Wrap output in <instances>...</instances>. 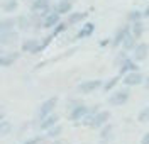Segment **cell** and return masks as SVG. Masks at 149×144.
<instances>
[{
  "instance_id": "83f0119b",
  "label": "cell",
  "mask_w": 149,
  "mask_h": 144,
  "mask_svg": "<svg viewBox=\"0 0 149 144\" xmlns=\"http://www.w3.org/2000/svg\"><path fill=\"white\" fill-rule=\"evenodd\" d=\"M125 20L129 22V24H132V22H137V20H144V15H142V10H129L127 12V15H125Z\"/></svg>"
},
{
  "instance_id": "cb8c5ba5",
  "label": "cell",
  "mask_w": 149,
  "mask_h": 144,
  "mask_svg": "<svg viewBox=\"0 0 149 144\" xmlns=\"http://www.w3.org/2000/svg\"><path fill=\"white\" fill-rule=\"evenodd\" d=\"M15 27H17L15 17H5V19H0V32H9V31H14Z\"/></svg>"
},
{
  "instance_id": "7c38bea8",
  "label": "cell",
  "mask_w": 149,
  "mask_h": 144,
  "mask_svg": "<svg viewBox=\"0 0 149 144\" xmlns=\"http://www.w3.org/2000/svg\"><path fill=\"white\" fill-rule=\"evenodd\" d=\"M19 42V32L9 31V32H0V46H14Z\"/></svg>"
},
{
  "instance_id": "7a4b0ae2",
  "label": "cell",
  "mask_w": 149,
  "mask_h": 144,
  "mask_svg": "<svg viewBox=\"0 0 149 144\" xmlns=\"http://www.w3.org/2000/svg\"><path fill=\"white\" fill-rule=\"evenodd\" d=\"M144 80H146V75L141 70H136V71H129L122 77V85L134 88V86H141L144 83Z\"/></svg>"
},
{
  "instance_id": "8d00e7d4",
  "label": "cell",
  "mask_w": 149,
  "mask_h": 144,
  "mask_svg": "<svg viewBox=\"0 0 149 144\" xmlns=\"http://www.w3.org/2000/svg\"><path fill=\"white\" fill-rule=\"evenodd\" d=\"M3 119H5V109H3V107L0 105V122H2Z\"/></svg>"
},
{
  "instance_id": "ac0fdd59",
  "label": "cell",
  "mask_w": 149,
  "mask_h": 144,
  "mask_svg": "<svg viewBox=\"0 0 149 144\" xmlns=\"http://www.w3.org/2000/svg\"><path fill=\"white\" fill-rule=\"evenodd\" d=\"M73 5H74V0H58V3L54 5V10L59 12L61 15H68L70 12H73Z\"/></svg>"
},
{
  "instance_id": "d4e9b609",
  "label": "cell",
  "mask_w": 149,
  "mask_h": 144,
  "mask_svg": "<svg viewBox=\"0 0 149 144\" xmlns=\"http://www.w3.org/2000/svg\"><path fill=\"white\" fill-rule=\"evenodd\" d=\"M129 58H130V53H127V51L120 49V51H119V54L113 58V68H115V70H119V68H120L122 65L129 59Z\"/></svg>"
},
{
  "instance_id": "7402d4cb",
  "label": "cell",
  "mask_w": 149,
  "mask_h": 144,
  "mask_svg": "<svg viewBox=\"0 0 149 144\" xmlns=\"http://www.w3.org/2000/svg\"><path fill=\"white\" fill-rule=\"evenodd\" d=\"M93 32H95V24H93V22H88V24L81 26V29L78 31V34L74 36V39H85V38H90Z\"/></svg>"
},
{
  "instance_id": "ab89813d",
  "label": "cell",
  "mask_w": 149,
  "mask_h": 144,
  "mask_svg": "<svg viewBox=\"0 0 149 144\" xmlns=\"http://www.w3.org/2000/svg\"><path fill=\"white\" fill-rule=\"evenodd\" d=\"M51 144H65V143H63L61 139H53V143H51Z\"/></svg>"
},
{
  "instance_id": "6da1fadb",
  "label": "cell",
  "mask_w": 149,
  "mask_h": 144,
  "mask_svg": "<svg viewBox=\"0 0 149 144\" xmlns=\"http://www.w3.org/2000/svg\"><path fill=\"white\" fill-rule=\"evenodd\" d=\"M129 100H130V88L129 86H124V88L110 92V95L107 98V104L110 107H122V105H125Z\"/></svg>"
},
{
  "instance_id": "4dcf8cb0",
  "label": "cell",
  "mask_w": 149,
  "mask_h": 144,
  "mask_svg": "<svg viewBox=\"0 0 149 144\" xmlns=\"http://www.w3.org/2000/svg\"><path fill=\"white\" fill-rule=\"evenodd\" d=\"M137 122H141V124H148L149 122V109L148 107H144L142 110H139V114H137Z\"/></svg>"
},
{
  "instance_id": "74e56055",
  "label": "cell",
  "mask_w": 149,
  "mask_h": 144,
  "mask_svg": "<svg viewBox=\"0 0 149 144\" xmlns=\"http://www.w3.org/2000/svg\"><path fill=\"white\" fill-rule=\"evenodd\" d=\"M142 15H144V19H149V5L142 10Z\"/></svg>"
},
{
  "instance_id": "5b68a950",
  "label": "cell",
  "mask_w": 149,
  "mask_h": 144,
  "mask_svg": "<svg viewBox=\"0 0 149 144\" xmlns=\"http://www.w3.org/2000/svg\"><path fill=\"white\" fill-rule=\"evenodd\" d=\"M86 114H88V105L80 104V105H76L74 109L70 110V114H68V120H71L74 125H81V120L85 119V115Z\"/></svg>"
},
{
  "instance_id": "1f68e13d",
  "label": "cell",
  "mask_w": 149,
  "mask_h": 144,
  "mask_svg": "<svg viewBox=\"0 0 149 144\" xmlns=\"http://www.w3.org/2000/svg\"><path fill=\"white\" fill-rule=\"evenodd\" d=\"M68 27H70V26L66 24V20H65V22H59V24H58V26H56L54 29H53V36H58V34L65 32V31H66Z\"/></svg>"
},
{
  "instance_id": "9c48e42d",
  "label": "cell",
  "mask_w": 149,
  "mask_h": 144,
  "mask_svg": "<svg viewBox=\"0 0 149 144\" xmlns=\"http://www.w3.org/2000/svg\"><path fill=\"white\" fill-rule=\"evenodd\" d=\"M20 49L24 53H41L42 51V46H41V39H34V38H29V39H24L22 44H20Z\"/></svg>"
},
{
  "instance_id": "603a6c76",
  "label": "cell",
  "mask_w": 149,
  "mask_h": 144,
  "mask_svg": "<svg viewBox=\"0 0 149 144\" xmlns=\"http://www.w3.org/2000/svg\"><path fill=\"white\" fill-rule=\"evenodd\" d=\"M137 42H139V39H136L132 34H127V38L124 39V42L120 44V49L127 51V53H132L136 49V46H137Z\"/></svg>"
},
{
  "instance_id": "3957f363",
  "label": "cell",
  "mask_w": 149,
  "mask_h": 144,
  "mask_svg": "<svg viewBox=\"0 0 149 144\" xmlns=\"http://www.w3.org/2000/svg\"><path fill=\"white\" fill-rule=\"evenodd\" d=\"M58 100H59L58 97H49L47 100H44V102L39 105V109H37V115H36L37 119H39V120H42L46 115L53 114V112H54V109L58 107Z\"/></svg>"
},
{
  "instance_id": "ffe728a7",
  "label": "cell",
  "mask_w": 149,
  "mask_h": 144,
  "mask_svg": "<svg viewBox=\"0 0 149 144\" xmlns=\"http://www.w3.org/2000/svg\"><path fill=\"white\" fill-rule=\"evenodd\" d=\"M15 22H17V31H20V32H27V31L32 29L29 14H20V15H17L15 17Z\"/></svg>"
},
{
  "instance_id": "30bf717a",
  "label": "cell",
  "mask_w": 149,
  "mask_h": 144,
  "mask_svg": "<svg viewBox=\"0 0 149 144\" xmlns=\"http://www.w3.org/2000/svg\"><path fill=\"white\" fill-rule=\"evenodd\" d=\"M100 131V134H98V139H100V143L102 144H109L113 139V132H115V125L112 124V122H107V124L100 127L98 129Z\"/></svg>"
},
{
  "instance_id": "f546056e",
  "label": "cell",
  "mask_w": 149,
  "mask_h": 144,
  "mask_svg": "<svg viewBox=\"0 0 149 144\" xmlns=\"http://www.w3.org/2000/svg\"><path fill=\"white\" fill-rule=\"evenodd\" d=\"M10 131H12V124L9 120H2L0 122V137H5L7 134H10Z\"/></svg>"
},
{
  "instance_id": "d6a6232c",
  "label": "cell",
  "mask_w": 149,
  "mask_h": 144,
  "mask_svg": "<svg viewBox=\"0 0 149 144\" xmlns=\"http://www.w3.org/2000/svg\"><path fill=\"white\" fill-rule=\"evenodd\" d=\"M80 104H83L80 98H68V102H66V107H68V110H71V109H74L76 105H80Z\"/></svg>"
},
{
  "instance_id": "2e32d148",
  "label": "cell",
  "mask_w": 149,
  "mask_h": 144,
  "mask_svg": "<svg viewBox=\"0 0 149 144\" xmlns=\"http://www.w3.org/2000/svg\"><path fill=\"white\" fill-rule=\"evenodd\" d=\"M29 19H31V26H32V31H41L44 29V15L41 12H31L29 14Z\"/></svg>"
},
{
  "instance_id": "60d3db41",
  "label": "cell",
  "mask_w": 149,
  "mask_h": 144,
  "mask_svg": "<svg viewBox=\"0 0 149 144\" xmlns=\"http://www.w3.org/2000/svg\"><path fill=\"white\" fill-rule=\"evenodd\" d=\"M0 53H2V46H0Z\"/></svg>"
},
{
  "instance_id": "8fae6325",
  "label": "cell",
  "mask_w": 149,
  "mask_h": 144,
  "mask_svg": "<svg viewBox=\"0 0 149 144\" xmlns=\"http://www.w3.org/2000/svg\"><path fill=\"white\" fill-rule=\"evenodd\" d=\"M59 22H61V14L56 12L54 7H53V10H49L44 15V29H54Z\"/></svg>"
},
{
  "instance_id": "9a60e30c",
  "label": "cell",
  "mask_w": 149,
  "mask_h": 144,
  "mask_svg": "<svg viewBox=\"0 0 149 144\" xmlns=\"http://www.w3.org/2000/svg\"><path fill=\"white\" fill-rule=\"evenodd\" d=\"M58 120H59V115L54 114V112H53V114H49V115H46V117L41 120V124H39V131H44V132H46L47 129H51L53 125L59 124Z\"/></svg>"
},
{
  "instance_id": "4fadbf2b",
  "label": "cell",
  "mask_w": 149,
  "mask_h": 144,
  "mask_svg": "<svg viewBox=\"0 0 149 144\" xmlns=\"http://www.w3.org/2000/svg\"><path fill=\"white\" fill-rule=\"evenodd\" d=\"M49 10H53L51 0H32L31 2V12H41L42 15H46Z\"/></svg>"
},
{
  "instance_id": "484cf974",
  "label": "cell",
  "mask_w": 149,
  "mask_h": 144,
  "mask_svg": "<svg viewBox=\"0 0 149 144\" xmlns=\"http://www.w3.org/2000/svg\"><path fill=\"white\" fill-rule=\"evenodd\" d=\"M63 125L61 124H56V125H53L51 129H47L46 131V137L47 139H59L61 137V134H63Z\"/></svg>"
},
{
  "instance_id": "5bb4252c",
  "label": "cell",
  "mask_w": 149,
  "mask_h": 144,
  "mask_svg": "<svg viewBox=\"0 0 149 144\" xmlns=\"http://www.w3.org/2000/svg\"><path fill=\"white\" fill-rule=\"evenodd\" d=\"M119 83H122V75H119V73H117L115 77L105 80V81H103V85H102L103 93H110V92H113V90L117 88V85H119Z\"/></svg>"
},
{
  "instance_id": "f35d334b",
  "label": "cell",
  "mask_w": 149,
  "mask_h": 144,
  "mask_svg": "<svg viewBox=\"0 0 149 144\" xmlns=\"http://www.w3.org/2000/svg\"><path fill=\"white\" fill-rule=\"evenodd\" d=\"M142 86H144L146 90H149V75L146 77V80H144V83H142Z\"/></svg>"
},
{
  "instance_id": "d590c367",
  "label": "cell",
  "mask_w": 149,
  "mask_h": 144,
  "mask_svg": "<svg viewBox=\"0 0 149 144\" xmlns=\"http://www.w3.org/2000/svg\"><path fill=\"white\" fill-rule=\"evenodd\" d=\"M141 144H149V131L146 134L142 136V139H141Z\"/></svg>"
},
{
  "instance_id": "d6986e66",
  "label": "cell",
  "mask_w": 149,
  "mask_h": 144,
  "mask_svg": "<svg viewBox=\"0 0 149 144\" xmlns=\"http://www.w3.org/2000/svg\"><path fill=\"white\" fill-rule=\"evenodd\" d=\"M130 34L136 39H142L146 34V24L144 20H137V22H132L130 24Z\"/></svg>"
},
{
  "instance_id": "ba28073f",
  "label": "cell",
  "mask_w": 149,
  "mask_h": 144,
  "mask_svg": "<svg viewBox=\"0 0 149 144\" xmlns=\"http://www.w3.org/2000/svg\"><path fill=\"white\" fill-rule=\"evenodd\" d=\"M130 58L134 59V61H137V63H142V61H146L149 58V44L148 42H137V46L136 49L130 53Z\"/></svg>"
},
{
  "instance_id": "b9f144b4",
  "label": "cell",
  "mask_w": 149,
  "mask_h": 144,
  "mask_svg": "<svg viewBox=\"0 0 149 144\" xmlns=\"http://www.w3.org/2000/svg\"><path fill=\"white\" fill-rule=\"evenodd\" d=\"M148 109H149V104H148Z\"/></svg>"
},
{
  "instance_id": "836d02e7",
  "label": "cell",
  "mask_w": 149,
  "mask_h": 144,
  "mask_svg": "<svg viewBox=\"0 0 149 144\" xmlns=\"http://www.w3.org/2000/svg\"><path fill=\"white\" fill-rule=\"evenodd\" d=\"M100 110H102V105H100V104H95V105L88 107V114H90V115H95V114H98Z\"/></svg>"
},
{
  "instance_id": "277c9868",
  "label": "cell",
  "mask_w": 149,
  "mask_h": 144,
  "mask_svg": "<svg viewBox=\"0 0 149 144\" xmlns=\"http://www.w3.org/2000/svg\"><path fill=\"white\" fill-rule=\"evenodd\" d=\"M103 85L102 80H85L80 85L76 86V90L81 93V95H90V93H95L97 90H100Z\"/></svg>"
},
{
  "instance_id": "44dd1931",
  "label": "cell",
  "mask_w": 149,
  "mask_h": 144,
  "mask_svg": "<svg viewBox=\"0 0 149 144\" xmlns=\"http://www.w3.org/2000/svg\"><path fill=\"white\" fill-rule=\"evenodd\" d=\"M136 70H139V63H137V61H134L132 58H129V59H127V61H125L119 70H117V73L124 77L125 73H129V71H136Z\"/></svg>"
},
{
  "instance_id": "e575fe53",
  "label": "cell",
  "mask_w": 149,
  "mask_h": 144,
  "mask_svg": "<svg viewBox=\"0 0 149 144\" xmlns=\"http://www.w3.org/2000/svg\"><path fill=\"white\" fill-rule=\"evenodd\" d=\"M42 141V137H34V139H29L27 143H24V144H39Z\"/></svg>"
},
{
  "instance_id": "f1b7e54d",
  "label": "cell",
  "mask_w": 149,
  "mask_h": 144,
  "mask_svg": "<svg viewBox=\"0 0 149 144\" xmlns=\"http://www.w3.org/2000/svg\"><path fill=\"white\" fill-rule=\"evenodd\" d=\"M19 9V0H5L2 3V10L3 12H15Z\"/></svg>"
},
{
  "instance_id": "52a82bcc",
  "label": "cell",
  "mask_w": 149,
  "mask_h": 144,
  "mask_svg": "<svg viewBox=\"0 0 149 144\" xmlns=\"http://www.w3.org/2000/svg\"><path fill=\"white\" fill-rule=\"evenodd\" d=\"M110 117H112V114H110V110H100L98 114H95L93 115V119H92V122H90V129H100V127H103V125L107 124V122H110Z\"/></svg>"
},
{
  "instance_id": "8992f818",
  "label": "cell",
  "mask_w": 149,
  "mask_h": 144,
  "mask_svg": "<svg viewBox=\"0 0 149 144\" xmlns=\"http://www.w3.org/2000/svg\"><path fill=\"white\" fill-rule=\"evenodd\" d=\"M127 34H130V24L129 22L124 24V26H120V27H117V31L113 32V36H112V39H110L112 48H119L122 42H124V39L127 38Z\"/></svg>"
},
{
  "instance_id": "e0dca14e",
  "label": "cell",
  "mask_w": 149,
  "mask_h": 144,
  "mask_svg": "<svg viewBox=\"0 0 149 144\" xmlns=\"http://www.w3.org/2000/svg\"><path fill=\"white\" fill-rule=\"evenodd\" d=\"M86 17H88V12H70L68 17H66V24L68 26H78Z\"/></svg>"
},
{
  "instance_id": "4316f807",
  "label": "cell",
  "mask_w": 149,
  "mask_h": 144,
  "mask_svg": "<svg viewBox=\"0 0 149 144\" xmlns=\"http://www.w3.org/2000/svg\"><path fill=\"white\" fill-rule=\"evenodd\" d=\"M17 53H10V54H0V66L5 68V66H12L14 61L17 59Z\"/></svg>"
}]
</instances>
